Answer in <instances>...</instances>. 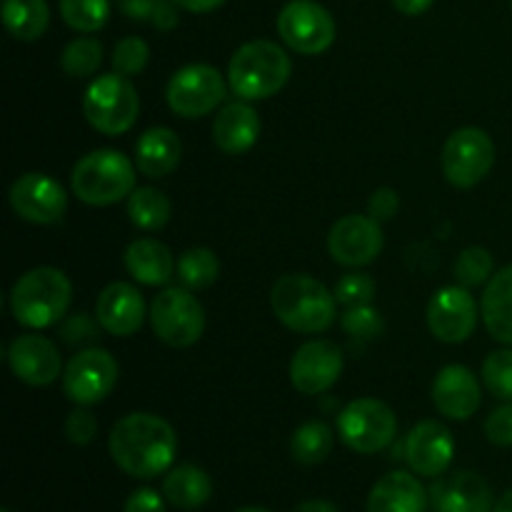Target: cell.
<instances>
[{"mask_svg": "<svg viewBox=\"0 0 512 512\" xmlns=\"http://www.w3.org/2000/svg\"><path fill=\"white\" fill-rule=\"evenodd\" d=\"M108 448L123 473L150 480L170 470L178 453V435L160 415L130 413L113 425Z\"/></svg>", "mask_w": 512, "mask_h": 512, "instance_id": "1", "label": "cell"}, {"mask_svg": "<svg viewBox=\"0 0 512 512\" xmlns=\"http://www.w3.org/2000/svg\"><path fill=\"white\" fill-rule=\"evenodd\" d=\"M270 305L285 328L305 335L325 333L338 318V298L333 290L303 273H290L275 280Z\"/></svg>", "mask_w": 512, "mask_h": 512, "instance_id": "2", "label": "cell"}, {"mask_svg": "<svg viewBox=\"0 0 512 512\" xmlns=\"http://www.w3.org/2000/svg\"><path fill=\"white\" fill-rule=\"evenodd\" d=\"M73 300V285L68 275L50 265L28 270L15 280L10 290V310L23 328L43 330L65 318Z\"/></svg>", "mask_w": 512, "mask_h": 512, "instance_id": "3", "label": "cell"}, {"mask_svg": "<svg viewBox=\"0 0 512 512\" xmlns=\"http://www.w3.org/2000/svg\"><path fill=\"white\" fill-rule=\"evenodd\" d=\"M293 73L290 55L273 40L240 45L228 63V83L243 100H265L285 88Z\"/></svg>", "mask_w": 512, "mask_h": 512, "instance_id": "4", "label": "cell"}, {"mask_svg": "<svg viewBox=\"0 0 512 512\" xmlns=\"http://www.w3.org/2000/svg\"><path fill=\"white\" fill-rule=\"evenodd\" d=\"M135 168L118 150H93L75 163L70 185L78 200L95 208L120 203L135 190Z\"/></svg>", "mask_w": 512, "mask_h": 512, "instance_id": "5", "label": "cell"}, {"mask_svg": "<svg viewBox=\"0 0 512 512\" xmlns=\"http://www.w3.org/2000/svg\"><path fill=\"white\" fill-rule=\"evenodd\" d=\"M140 98L130 78L108 73L95 78L83 95V115L90 128L103 135H123L135 125Z\"/></svg>", "mask_w": 512, "mask_h": 512, "instance_id": "6", "label": "cell"}, {"mask_svg": "<svg viewBox=\"0 0 512 512\" xmlns=\"http://www.w3.org/2000/svg\"><path fill=\"white\" fill-rule=\"evenodd\" d=\"M150 323L155 335L170 348H190L203 338L205 310L193 290L165 288L150 303Z\"/></svg>", "mask_w": 512, "mask_h": 512, "instance_id": "7", "label": "cell"}, {"mask_svg": "<svg viewBox=\"0 0 512 512\" xmlns=\"http://www.w3.org/2000/svg\"><path fill=\"white\" fill-rule=\"evenodd\" d=\"M340 440L360 455H373L388 448L398 433V418L383 400L358 398L338 415Z\"/></svg>", "mask_w": 512, "mask_h": 512, "instance_id": "8", "label": "cell"}, {"mask_svg": "<svg viewBox=\"0 0 512 512\" xmlns=\"http://www.w3.org/2000/svg\"><path fill=\"white\" fill-rule=\"evenodd\" d=\"M225 95H228V85H225L223 75L208 63H193L175 70L165 88V100H168L170 110L188 120L203 118V115L218 110Z\"/></svg>", "mask_w": 512, "mask_h": 512, "instance_id": "9", "label": "cell"}, {"mask_svg": "<svg viewBox=\"0 0 512 512\" xmlns=\"http://www.w3.org/2000/svg\"><path fill=\"white\" fill-rule=\"evenodd\" d=\"M443 173L450 185L460 190L475 188L490 175L495 165V143L485 130L480 128H460L445 140Z\"/></svg>", "mask_w": 512, "mask_h": 512, "instance_id": "10", "label": "cell"}, {"mask_svg": "<svg viewBox=\"0 0 512 512\" xmlns=\"http://www.w3.org/2000/svg\"><path fill=\"white\" fill-rule=\"evenodd\" d=\"M280 40L300 55H320L335 43V20L315 0H290L278 13Z\"/></svg>", "mask_w": 512, "mask_h": 512, "instance_id": "11", "label": "cell"}, {"mask_svg": "<svg viewBox=\"0 0 512 512\" xmlns=\"http://www.w3.org/2000/svg\"><path fill=\"white\" fill-rule=\"evenodd\" d=\"M118 363L103 348L75 353L63 370V393L75 405H95L108 398L118 385Z\"/></svg>", "mask_w": 512, "mask_h": 512, "instance_id": "12", "label": "cell"}, {"mask_svg": "<svg viewBox=\"0 0 512 512\" xmlns=\"http://www.w3.org/2000/svg\"><path fill=\"white\" fill-rule=\"evenodd\" d=\"M10 208L33 225H55L63 220L68 195L63 185L43 173H25L10 185Z\"/></svg>", "mask_w": 512, "mask_h": 512, "instance_id": "13", "label": "cell"}, {"mask_svg": "<svg viewBox=\"0 0 512 512\" xmlns=\"http://www.w3.org/2000/svg\"><path fill=\"white\" fill-rule=\"evenodd\" d=\"M428 328L440 343H465L478 328V303L463 285L438 290L428 305Z\"/></svg>", "mask_w": 512, "mask_h": 512, "instance_id": "14", "label": "cell"}, {"mask_svg": "<svg viewBox=\"0 0 512 512\" xmlns=\"http://www.w3.org/2000/svg\"><path fill=\"white\" fill-rule=\"evenodd\" d=\"M343 373V350L333 340H310L290 360V383L303 395H323Z\"/></svg>", "mask_w": 512, "mask_h": 512, "instance_id": "15", "label": "cell"}, {"mask_svg": "<svg viewBox=\"0 0 512 512\" xmlns=\"http://www.w3.org/2000/svg\"><path fill=\"white\" fill-rule=\"evenodd\" d=\"M328 250L335 263L345 268H363L383 250V230L370 215H345L330 228Z\"/></svg>", "mask_w": 512, "mask_h": 512, "instance_id": "16", "label": "cell"}, {"mask_svg": "<svg viewBox=\"0 0 512 512\" xmlns=\"http://www.w3.org/2000/svg\"><path fill=\"white\" fill-rule=\"evenodd\" d=\"M455 455L453 433L438 420H423L405 438V460L420 478H440Z\"/></svg>", "mask_w": 512, "mask_h": 512, "instance_id": "17", "label": "cell"}, {"mask_svg": "<svg viewBox=\"0 0 512 512\" xmlns=\"http://www.w3.org/2000/svg\"><path fill=\"white\" fill-rule=\"evenodd\" d=\"M8 363L15 378L33 388H45V385L55 383L65 370L53 340L38 333L15 338L8 348Z\"/></svg>", "mask_w": 512, "mask_h": 512, "instance_id": "18", "label": "cell"}, {"mask_svg": "<svg viewBox=\"0 0 512 512\" xmlns=\"http://www.w3.org/2000/svg\"><path fill=\"white\" fill-rule=\"evenodd\" d=\"M433 512H495L493 490L483 475L458 470L430 488Z\"/></svg>", "mask_w": 512, "mask_h": 512, "instance_id": "19", "label": "cell"}, {"mask_svg": "<svg viewBox=\"0 0 512 512\" xmlns=\"http://www.w3.org/2000/svg\"><path fill=\"white\" fill-rule=\"evenodd\" d=\"M95 318L100 328L115 338H130L145 320V300L140 290L130 283H110L103 288L95 303Z\"/></svg>", "mask_w": 512, "mask_h": 512, "instance_id": "20", "label": "cell"}, {"mask_svg": "<svg viewBox=\"0 0 512 512\" xmlns=\"http://www.w3.org/2000/svg\"><path fill=\"white\" fill-rule=\"evenodd\" d=\"M480 380L465 365H445L433 383V403L450 420H470L480 410Z\"/></svg>", "mask_w": 512, "mask_h": 512, "instance_id": "21", "label": "cell"}, {"mask_svg": "<svg viewBox=\"0 0 512 512\" xmlns=\"http://www.w3.org/2000/svg\"><path fill=\"white\" fill-rule=\"evenodd\" d=\"M368 512H428V493L413 473L393 470L370 490Z\"/></svg>", "mask_w": 512, "mask_h": 512, "instance_id": "22", "label": "cell"}, {"mask_svg": "<svg viewBox=\"0 0 512 512\" xmlns=\"http://www.w3.org/2000/svg\"><path fill=\"white\" fill-rule=\"evenodd\" d=\"M260 135V118L253 105L228 103L218 110L213 120V140L223 153L243 155L258 143Z\"/></svg>", "mask_w": 512, "mask_h": 512, "instance_id": "23", "label": "cell"}, {"mask_svg": "<svg viewBox=\"0 0 512 512\" xmlns=\"http://www.w3.org/2000/svg\"><path fill=\"white\" fill-rule=\"evenodd\" d=\"M123 260L133 280H138L140 285H150V288L168 285L178 270V263H175L168 245L155 238L133 240L125 248Z\"/></svg>", "mask_w": 512, "mask_h": 512, "instance_id": "24", "label": "cell"}, {"mask_svg": "<svg viewBox=\"0 0 512 512\" xmlns=\"http://www.w3.org/2000/svg\"><path fill=\"white\" fill-rule=\"evenodd\" d=\"M183 158V143L170 128H150L135 143V165L150 180L173 173Z\"/></svg>", "mask_w": 512, "mask_h": 512, "instance_id": "25", "label": "cell"}, {"mask_svg": "<svg viewBox=\"0 0 512 512\" xmlns=\"http://www.w3.org/2000/svg\"><path fill=\"white\" fill-rule=\"evenodd\" d=\"M480 313H483V323L490 338L503 345H512V265L498 270L488 280Z\"/></svg>", "mask_w": 512, "mask_h": 512, "instance_id": "26", "label": "cell"}, {"mask_svg": "<svg viewBox=\"0 0 512 512\" xmlns=\"http://www.w3.org/2000/svg\"><path fill=\"white\" fill-rule=\"evenodd\" d=\"M163 495L173 508L198 510L213 495V480L198 465H178L163 480Z\"/></svg>", "mask_w": 512, "mask_h": 512, "instance_id": "27", "label": "cell"}, {"mask_svg": "<svg viewBox=\"0 0 512 512\" xmlns=\"http://www.w3.org/2000/svg\"><path fill=\"white\" fill-rule=\"evenodd\" d=\"M3 23L18 40H38L50 25L45 0H3Z\"/></svg>", "mask_w": 512, "mask_h": 512, "instance_id": "28", "label": "cell"}, {"mask_svg": "<svg viewBox=\"0 0 512 512\" xmlns=\"http://www.w3.org/2000/svg\"><path fill=\"white\" fill-rule=\"evenodd\" d=\"M170 200L165 198L160 190L155 188H135L128 198V215L130 223L135 228L145 230V233H155V230L165 228L170 220Z\"/></svg>", "mask_w": 512, "mask_h": 512, "instance_id": "29", "label": "cell"}, {"mask_svg": "<svg viewBox=\"0 0 512 512\" xmlns=\"http://www.w3.org/2000/svg\"><path fill=\"white\" fill-rule=\"evenodd\" d=\"M335 435L323 420H310L303 423L293 433L290 440V453L298 460L300 465H320L323 460H328V455L333 453Z\"/></svg>", "mask_w": 512, "mask_h": 512, "instance_id": "30", "label": "cell"}, {"mask_svg": "<svg viewBox=\"0 0 512 512\" xmlns=\"http://www.w3.org/2000/svg\"><path fill=\"white\" fill-rule=\"evenodd\" d=\"M180 285L188 290H205L218 280L220 260L210 248H190L180 255L178 270Z\"/></svg>", "mask_w": 512, "mask_h": 512, "instance_id": "31", "label": "cell"}, {"mask_svg": "<svg viewBox=\"0 0 512 512\" xmlns=\"http://www.w3.org/2000/svg\"><path fill=\"white\" fill-rule=\"evenodd\" d=\"M100 63H103V43L90 38V35L70 40L65 45L63 55H60V68L70 78H88V75H95Z\"/></svg>", "mask_w": 512, "mask_h": 512, "instance_id": "32", "label": "cell"}, {"mask_svg": "<svg viewBox=\"0 0 512 512\" xmlns=\"http://www.w3.org/2000/svg\"><path fill=\"white\" fill-rule=\"evenodd\" d=\"M60 15L78 33H98L110 18V0H60Z\"/></svg>", "mask_w": 512, "mask_h": 512, "instance_id": "33", "label": "cell"}, {"mask_svg": "<svg viewBox=\"0 0 512 512\" xmlns=\"http://www.w3.org/2000/svg\"><path fill=\"white\" fill-rule=\"evenodd\" d=\"M118 8L130 20L150 23L158 30H173L180 20L178 5L173 0H118Z\"/></svg>", "mask_w": 512, "mask_h": 512, "instance_id": "34", "label": "cell"}, {"mask_svg": "<svg viewBox=\"0 0 512 512\" xmlns=\"http://www.w3.org/2000/svg\"><path fill=\"white\" fill-rule=\"evenodd\" d=\"M493 255L490 250L480 248V245H473V248H465L460 253L458 263H455V280L463 288H478V285L488 283L493 278Z\"/></svg>", "mask_w": 512, "mask_h": 512, "instance_id": "35", "label": "cell"}, {"mask_svg": "<svg viewBox=\"0 0 512 512\" xmlns=\"http://www.w3.org/2000/svg\"><path fill=\"white\" fill-rule=\"evenodd\" d=\"M483 383L498 400H512V348L495 350L485 358Z\"/></svg>", "mask_w": 512, "mask_h": 512, "instance_id": "36", "label": "cell"}, {"mask_svg": "<svg viewBox=\"0 0 512 512\" xmlns=\"http://www.w3.org/2000/svg\"><path fill=\"white\" fill-rule=\"evenodd\" d=\"M148 60L150 48L143 38H138V35H128V38L120 40L113 50V70L125 75V78H133V75L143 73Z\"/></svg>", "mask_w": 512, "mask_h": 512, "instance_id": "37", "label": "cell"}, {"mask_svg": "<svg viewBox=\"0 0 512 512\" xmlns=\"http://www.w3.org/2000/svg\"><path fill=\"white\" fill-rule=\"evenodd\" d=\"M340 325L348 335L360 340H373L375 335L383 333V315L378 308L370 305H355V308H345Z\"/></svg>", "mask_w": 512, "mask_h": 512, "instance_id": "38", "label": "cell"}, {"mask_svg": "<svg viewBox=\"0 0 512 512\" xmlns=\"http://www.w3.org/2000/svg\"><path fill=\"white\" fill-rule=\"evenodd\" d=\"M333 293L343 308L370 305L375 300V280L365 273H348L338 280Z\"/></svg>", "mask_w": 512, "mask_h": 512, "instance_id": "39", "label": "cell"}, {"mask_svg": "<svg viewBox=\"0 0 512 512\" xmlns=\"http://www.w3.org/2000/svg\"><path fill=\"white\" fill-rule=\"evenodd\" d=\"M65 435L75 445H90L98 435V418L88 410V405H78L73 413L65 418Z\"/></svg>", "mask_w": 512, "mask_h": 512, "instance_id": "40", "label": "cell"}, {"mask_svg": "<svg viewBox=\"0 0 512 512\" xmlns=\"http://www.w3.org/2000/svg\"><path fill=\"white\" fill-rule=\"evenodd\" d=\"M485 438L498 448H512V400L495 408L485 420Z\"/></svg>", "mask_w": 512, "mask_h": 512, "instance_id": "41", "label": "cell"}, {"mask_svg": "<svg viewBox=\"0 0 512 512\" xmlns=\"http://www.w3.org/2000/svg\"><path fill=\"white\" fill-rule=\"evenodd\" d=\"M400 210V195L393 188H378L368 200V215L378 223L393 220Z\"/></svg>", "mask_w": 512, "mask_h": 512, "instance_id": "42", "label": "cell"}, {"mask_svg": "<svg viewBox=\"0 0 512 512\" xmlns=\"http://www.w3.org/2000/svg\"><path fill=\"white\" fill-rule=\"evenodd\" d=\"M123 512H165V495L153 488H138L125 500Z\"/></svg>", "mask_w": 512, "mask_h": 512, "instance_id": "43", "label": "cell"}, {"mask_svg": "<svg viewBox=\"0 0 512 512\" xmlns=\"http://www.w3.org/2000/svg\"><path fill=\"white\" fill-rule=\"evenodd\" d=\"M63 338L68 340L70 345L83 343V340L95 338V325L90 323L85 315H75V318L65 320L63 323Z\"/></svg>", "mask_w": 512, "mask_h": 512, "instance_id": "44", "label": "cell"}, {"mask_svg": "<svg viewBox=\"0 0 512 512\" xmlns=\"http://www.w3.org/2000/svg\"><path fill=\"white\" fill-rule=\"evenodd\" d=\"M173 3L180 10H188V13H213L225 0H173Z\"/></svg>", "mask_w": 512, "mask_h": 512, "instance_id": "45", "label": "cell"}, {"mask_svg": "<svg viewBox=\"0 0 512 512\" xmlns=\"http://www.w3.org/2000/svg\"><path fill=\"white\" fill-rule=\"evenodd\" d=\"M393 3V8L398 10V13L403 15H423L425 10H430V5L435 3V0H390Z\"/></svg>", "mask_w": 512, "mask_h": 512, "instance_id": "46", "label": "cell"}, {"mask_svg": "<svg viewBox=\"0 0 512 512\" xmlns=\"http://www.w3.org/2000/svg\"><path fill=\"white\" fill-rule=\"evenodd\" d=\"M293 512H340L338 505L330 503V500H305V503H300L298 508H295Z\"/></svg>", "mask_w": 512, "mask_h": 512, "instance_id": "47", "label": "cell"}, {"mask_svg": "<svg viewBox=\"0 0 512 512\" xmlns=\"http://www.w3.org/2000/svg\"><path fill=\"white\" fill-rule=\"evenodd\" d=\"M495 512H512V488L495 503Z\"/></svg>", "mask_w": 512, "mask_h": 512, "instance_id": "48", "label": "cell"}, {"mask_svg": "<svg viewBox=\"0 0 512 512\" xmlns=\"http://www.w3.org/2000/svg\"><path fill=\"white\" fill-rule=\"evenodd\" d=\"M235 512H273V510H265V508H255V505H250V508H240Z\"/></svg>", "mask_w": 512, "mask_h": 512, "instance_id": "49", "label": "cell"}, {"mask_svg": "<svg viewBox=\"0 0 512 512\" xmlns=\"http://www.w3.org/2000/svg\"><path fill=\"white\" fill-rule=\"evenodd\" d=\"M3 512H10V510H3Z\"/></svg>", "mask_w": 512, "mask_h": 512, "instance_id": "50", "label": "cell"}, {"mask_svg": "<svg viewBox=\"0 0 512 512\" xmlns=\"http://www.w3.org/2000/svg\"><path fill=\"white\" fill-rule=\"evenodd\" d=\"M510 5H512V0H510Z\"/></svg>", "mask_w": 512, "mask_h": 512, "instance_id": "51", "label": "cell"}]
</instances>
